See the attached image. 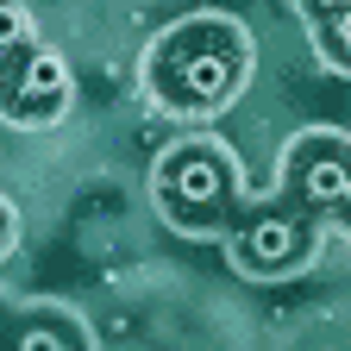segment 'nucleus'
<instances>
[{
	"instance_id": "f257e3e1",
	"label": "nucleus",
	"mask_w": 351,
	"mask_h": 351,
	"mask_svg": "<svg viewBox=\"0 0 351 351\" xmlns=\"http://www.w3.org/2000/svg\"><path fill=\"white\" fill-rule=\"evenodd\" d=\"M163 82H169V95H182L189 107H219L232 95V82H239V44L219 38V32H201L189 44H169Z\"/></svg>"
},
{
	"instance_id": "f03ea898",
	"label": "nucleus",
	"mask_w": 351,
	"mask_h": 351,
	"mask_svg": "<svg viewBox=\"0 0 351 351\" xmlns=\"http://www.w3.org/2000/svg\"><path fill=\"white\" fill-rule=\"evenodd\" d=\"M163 201L182 213V219H213L219 207H226V163H219L213 151H176L163 163Z\"/></svg>"
},
{
	"instance_id": "7ed1b4c3",
	"label": "nucleus",
	"mask_w": 351,
	"mask_h": 351,
	"mask_svg": "<svg viewBox=\"0 0 351 351\" xmlns=\"http://www.w3.org/2000/svg\"><path fill=\"white\" fill-rule=\"evenodd\" d=\"M0 101L13 119H51L69 101V63L57 51H19V69L0 82Z\"/></svg>"
},
{
	"instance_id": "20e7f679",
	"label": "nucleus",
	"mask_w": 351,
	"mask_h": 351,
	"mask_svg": "<svg viewBox=\"0 0 351 351\" xmlns=\"http://www.w3.org/2000/svg\"><path fill=\"white\" fill-rule=\"evenodd\" d=\"M232 257L245 263L251 276H282L307 257V219L301 213H257L251 226L239 232Z\"/></svg>"
},
{
	"instance_id": "39448f33",
	"label": "nucleus",
	"mask_w": 351,
	"mask_h": 351,
	"mask_svg": "<svg viewBox=\"0 0 351 351\" xmlns=\"http://www.w3.org/2000/svg\"><path fill=\"white\" fill-rule=\"evenodd\" d=\"M295 189H301V201L307 207H345V195H351V176H345V151L339 145H307L301 151V163H295Z\"/></svg>"
},
{
	"instance_id": "423d86ee",
	"label": "nucleus",
	"mask_w": 351,
	"mask_h": 351,
	"mask_svg": "<svg viewBox=\"0 0 351 351\" xmlns=\"http://www.w3.org/2000/svg\"><path fill=\"white\" fill-rule=\"evenodd\" d=\"M13 351H82V345H75V332L57 326V320H25V326L13 332Z\"/></svg>"
},
{
	"instance_id": "0eeeda50",
	"label": "nucleus",
	"mask_w": 351,
	"mask_h": 351,
	"mask_svg": "<svg viewBox=\"0 0 351 351\" xmlns=\"http://www.w3.org/2000/svg\"><path fill=\"white\" fill-rule=\"evenodd\" d=\"M19 51H32V19L19 0H0V69H7Z\"/></svg>"
},
{
	"instance_id": "6e6552de",
	"label": "nucleus",
	"mask_w": 351,
	"mask_h": 351,
	"mask_svg": "<svg viewBox=\"0 0 351 351\" xmlns=\"http://www.w3.org/2000/svg\"><path fill=\"white\" fill-rule=\"evenodd\" d=\"M307 7H314V13H339V19H345V7H351V0H307Z\"/></svg>"
},
{
	"instance_id": "1a4fd4ad",
	"label": "nucleus",
	"mask_w": 351,
	"mask_h": 351,
	"mask_svg": "<svg viewBox=\"0 0 351 351\" xmlns=\"http://www.w3.org/2000/svg\"><path fill=\"white\" fill-rule=\"evenodd\" d=\"M0 239H7V213H0Z\"/></svg>"
}]
</instances>
